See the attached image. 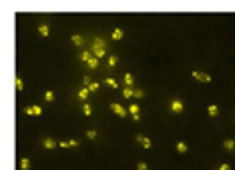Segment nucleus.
Returning <instances> with one entry per match:
<instances>
[{
    "label": "nucleus",
    "mask_w": 235,
    "mask_h": 170,
    "mask_svg": "<svg viewBox=\"0 0 235 170\" xmlns=\"http://www.w3.org/2000/svg\"><path fill=\"white\" fill-rule=\"evenodd\" d=\"M171 110H173L175 114H179V112H183V102L179 100V98H175V100H171Z\"/></svg>",
    "instance_id": "3"
},
{
    "label": "nucleus",
    "mask_w": 235,
    "mask_h": 170,
    "mask_svg": "<svg viewBox=\"0 0 235 170\" xmlns=\"http://www.w3.org/2000/svg\"><path fill=\"white\" fill-rule=\"evenodd\" d=\"M87 138L95 140V138H97V130H87Z\"/></svg>",
    "instance_id": "31"
},
{
    "label": "nucleus",
    "mask_w": 235,
    "mask_h": 170,
    "mask_svg": "<svg viewBox=\"0 0 235 170\" xmlns=\"http://www.w3.org/2000/svg\"><path fill=\"white\" fill-rule=\"evenodd\" d=\"M38 34H40V36H48V34H50V28L46 26V24H40V26H38Z\"/></svg>",
    "instance_id": "14"
},
{
    "label": "nucleus",
    "mask_w": 235,
    "mask_h": 170,
    "mask_svg": "<svg viewBox=\"0 0 235 170\" xmlns=\"http://www.w3.org/2000/svg\"><path fill=\"white\" fill-rule=\"evenodd\" d=\"M137 170H149V166L145 162H139V164H137Z\"/></svg>",
    "instance_id": "32"
},
{
    "label": "nucleus",
    "mask_w": 235,
    "mask_h": 170,
    "mask_svg": "<svg viewBox=\"0 0 235 170\" xmlns=\"http://www.w3.org/2000/svg\"><path fill=\"white\" fill-rule=\"evenodd\" d=\"M93 46H97V48H105V40H102L101 36H95V40H93Z\"/></svg>",
    "instance_id": "16"
},
{
    "label": "nucleus",
    "mask_w": 235,
    "mask_h": 170,
    "mask_svg": "<svg viewBox=\"0 0 235 170\" xmlns=\"http://www.w3.org/2000/svg\"><path fill=\"white\" fill-rule=\"evenodd\" d=\"M44 100L46 102H54V92L52 90H46L44 92Z\"/></svg>",
    "instance_id": "25"
},
{
    "label": "nucleus",
    "mask_w": 235,
    "mask_h": 170,
    "mask_svg": "<svg viewBox=\"0 0 235 170\" xmlns=\"http://www.w3.org/2000/svg\"><path fill=\"white\" fill-rule=\"evenodd\" d=\"M24 112H26L28 116H40V114H42V108H40V106H28Z\"/></svg>",
    "instance_id": "5"
},
{
    "label": "nucleus",
    "mask_w": 235,
    "mask_h": 170,
    "mask_svg": "<svg viewBox=\"0 0 235 170\" xmlns=\"http://www.w3.org/2000/svg\"><path fill=\"white\" fill-rule=\"evenodd\" d=\"M123 82H125V86H127V88H133V84H135L133 74H131V72H125V76H123Z\"/></svg>",
    "instance_id": "7"
},
{
    "label": "nucleus",
    "mask_w": 235,
    "mask_h": 170,
    "mask_svg": "<svg viewBox=\"0 0 235 170\" xmlns=\"http://www.w3.org/2000/svg\"><path fill=\"white\" fill-rule=\"evenodd\" d=\"M106 62H109V68H115V66H117V62H119V58L115 56V54H111V56H109V60H106Z\"/></svg>",
    "instance_id": "23"
},
{
    "label": "nucleus",
    "mask_w": 235,
    "mask_h": 170,
    "mask_svg": "<svg viewBox=\"0 0 235 170\" xmlns=\"http://www.w3.org/2000/svg\"><path fill=\"white\" fill-rule=\"evenodd\" d=\"M70 40L75 42L76 46H80V44H83V36H79V34H72V36H70Z\"/></svg>",
    "instance_id": "26"
},
{
    "label": "nucleus",
    "mask_w": 235,
    "mask_h": 170,
    "mask_svg": "<svg viewBox=\"0 0 235 170\" xmlns=\"http://www.w3.org/2000/svg\"><path fill=\"white\" fill-rule=\"evenodd\" d=\"M16 90H18V92H22L24 90V82H22V78H20V76H16Z\"/></svg>",
    "instance_id": "24"
},
{
    "label": "nucleus",
    "mask_w": 235,
    "mask_h": 170,
    "mask_svg": "<svg viewBox=\"0 0 235 170\" xmlns=\"http://www.w3.org/2000/svg\"><path fill=\"white\" fill-rule=\"evenodd\" d=\"M105 84H106V86H111V88H117V86H119L115 78H105Z\"/></svg>",
    "instance_id": "27"
},
{
    "label": "nucleus",
    "mask_w": 235,
    "mask_h": 170,
    "mask_svg": "<svg viewBox=\"0 0 235 170\" xmlns=\"http://www.w3.org/2000/svg\"><path fill=\"white\" fill-rule=\"evenodd\" d=\"M223 148H225V150H229V152H231L233 148H235V140H231V138H229V140H225V142H223Z\"/></svg>",
    "instance_id": "17"
},
{
    "label": "nucleus",
    "mask_w": 235,
    "mask_h": 170,
    "mask_svg": "<svg viewBox=\"0 0 235 170\" xmlns=\"http://www.w3.org/2000/svg\"><path fill=\"white\" fill-rule=\"evenodd\" d=\"M79 58H80V60H83V62H88V60H91V58H93V52H91V50H83Z\"/></svg>",
    "instance_id": "11"
},
{
    "label": "nucleus",
    "mask_w": 235,
    "mask_h": 170,
    "mask_svg": "<svg viewBox=\"0 0 235 170\" xmlns=\"http://www.w3.org/2000/svg\"><path fill=\"white\" fill-rule=\"evenodd\" d=\"M20 170H30V160L28 158H20Z\"/></svg>",
    "instance_id": "18"
},
{
    "label": "nucleus",
    "mask_w": 235,
    "mask_h": 170,
    "mask_svg": "<svg viewBox=\"0 0 235 170\" xmlns=\"http://www.w3.org/2000/svg\"><path fill=\"white\" fill-rule=\"evenodd\" d=\"M191 76H193L195 80H199V82H211V76H209V74H205V72H199V70H195Z\"/></svg>",
    "instance_id": "2"
},
{
    "label": "nucleus",
    "mask_w": 235,
    "mask_h": 170,
    "mask_svg": "<svg viewBox=\"0 0 235 170\" xmlns=\"http://www.w3.org/2000/svg\"><path fill=\"white\" fill-rule=\"evenodd\" d=\"M91 52H93V56H97V58H102L106 54V50L105 48H97V46H93L91 48Z\"/></svg>",
    "instance_id": "10"
},
{
    "label": "nucleus",
    "mask_w": 235,
    "mask_h": 170,
    "mask_svg": "<svg viewBox=\"0 0 235 170\" xmlns=\"http://www.w3.org/2000/svg\"><path fill=\"white\" fill-rule=\"evenodd\" d=\"M99 86H101L99 82H93L91 86H88V92H97V90H99Z\"/></svg>",
    "instance_id": "29"
},
{
    "label": "nucleus",
    "mask_w": 235,
    "mask_h": 170,
    "mask_svg": "<svg viewBox=\"0 0 235 170\" xmlns=\"http://www.w3.org/2000/svg\"><path fill=\"white\" fill-rule=\"evenodd\" d=\"M217 170H231V166H229V164H221V166L217 168Z\"/></svg>",
    "instance_id": "33"
},
{
    "label": "nucleus",
    "mask_w": 235,
    "mask_h": 170,
    "mask_svg": "<svg viewBox=\"0 0 235 170\" xmlns=\"http://www.w3.org/2000/svg\"><path fill=\"white\" fill-rule=\"evenodd\" d=\"M42 146H44L46 150H52V148L58 146V142H54L52 138H44V140H42Z\"/></svg>",
    "instance_id": "8"
},
{
    "label": "nucleus",
    "mask_w": 235,
    "mask_h": 170,
    "mask_svg": "<svg viewBox=\"0 0 235 170\" xmlns=\"http://www.w3.org/2000/svg\"><path fill=\"white\" fill-rule=\"evenodd\" d=\"M83 84H84V88H88V86H91V84H93L91 76H84V78H83Z\"/></svg>",
    "instance_id": "28"
},
{
    "label": "nucleus",
    "mask_w": 235,
    "mask_h": 170,
    "mask_svg": "<svg viewBox=\"0 0 235 170\" xmlns=\"http://www.w3.org/2000/svg\"><path fill=\"white\" fill-rule=\"evenodd\" d=\"M123 96H125V98H133V96H135V88H127V86H125Z\"/></svg>",
    "instance_id": "19"
},
{
    "label": "nucleus",
    "mask_w": 235,
    "mask_h": 170,
    "mask_svg": "<svg viewBox=\"0 0 235 170\" xmlns=\"http://www.w3.org/2000/svg\"><path fill=\"white\" fill-rule=\"evenodd\" d=\"M61 148H76L79 146V140H66V142H58Z\"/></svg>",
    "instance_id": "9"
},
{
    "label": "nucleus",
    "mask_w": 235,
    "mask_h": 170,
    "mask_svg": "<svg viewBox=\"0 0 235 170\" xmlns=\"http://www.w3.org/2000/svg\"><path fill=\"white\" fill-rule=\"evenodd\" d=\"M145 96V90H141V88H135V98H143Z\"/></svg>",
    "instance_id": "30"
},
{
    "label": "nucleus",
    "mask_w": 235,
    "mask_h": 170,
    "mask_svg": "<svg viewBox=\"0 0 235 170\" xmlns=\"http://www.w3.org/2000/svg\"><path fill=\"white\" fill-rule=\"evenodd\" d=\"M129 112L133 114V118H135L137 122L141 120V114H139V112H141V108H139V104H131V106H129Z\"/></svg>",
    "instance_id": "6"
},
{
    "label": "nucleus",
    "mask_w": 235,
    "mask_h": 170,
    "mask_svg": "<svg viewBox=\"0 0 235 170\" xmlns=\"http://www.w3.org/2000/svg\"><path fill=\"white\" fill-rule=\"evenodd\" d=\"M111 110H113L117 116H121V118H125V116H127V110L123 108L121 104H117V102H111Z\"/></svg>",
    "instance_id": "1"
},
{
    "label": "nucleus",
    "mask_w": 235,
    "mask_h": 170,
    "mask_svg": "<svg viewBox=\"0 0 235 170\" xmlns=\"http://www.w3.org/2000/svg\"><path fill=\"white\" fill-rule=\"evenodd\" d=\"M207 114H209V116H217V114H219V108H217L215 104H211V106L207 108Z\"/></svg>",
    "instance_id": "20"
},
{
    "label": "nucleus",
    "mask_w": 235,
    "mask_h": 170,
    "mask_svg": "<svg viewBox=\"0 0 235 170\" xmlns=\"http://www.w3.org/2000/svg\"><path fill=\"white\" fill-rule=\"evenodd\" d=\"M83 114H84V116H91V114H93V108H91L88 102H84V104H83Z\"/></svg>",
    "instance_id": "21"
},
{
    "label": "nucleus",
    "mask_w": 235,
    "mask_h": 170,
    "mask_svg": "<svg viewBox=\"0 0 235 170\" xmlns=\"http://www.w3.org/2000/svg\"><path fill=\"white\" fill-rule=\"evenodd\" d=\"M175 148H177L179 154H185V152H187V144L185 142H177V144H175Z\"/></svg>",
    "instance_id": "15"
},
{
    "label": "nucleus",
    "mask_w": 235,
    "mask_h": 170,
    "mask_svg": "<svg viewBox=\"0 0 235 170\" xmlns=\"http://www.w3.org/2000/svg\"><path fill=\"white\" fill-rule=\"evenodd\" d=\"M137 142H139L143 148H151V146H153V144H151V140H149L147 136H143V134H137Z\"/></svg>",
    "instance_id": "4"
},
{
    "label": "nucleus",
    "mask_w": 235,
    "mask_h": 170,
    "mask_svg": "<svg viewBox=\"0 0 235 170\" xmlns=\"http://www.w3.org/2000/svg\"><path fill=\"white\" fill-rule=\"evenodd\" d=\"M123 34H125V32H123L121 28H115L113 34H111V38H113V40H121V38H123Z\"/></svg>",
    "instance_id": "13"
},
{
    "label": "nucleus",
    "mask_w": 235,
    "mask_h": 170,
    "mask_svg": "<svg viewBox=\"0 0 235 170\" xmlns=\"http://www.w3.org/2000/svg\"><path fill=\"white\" fill-rule=\"evenodd\" d=\"M87 64H88V68H91V70H95V68H97V66H99V58H97V56H93V58H91V60H88V62H87Z\"/></svg>",
    "instance_id": "22"
},
{
    "label": "nucleus",
    "mask_w": 235,
    "mask_h": 170,
    "mask_svg": "<svg viewBox=\"0 0 235 170\" xmlns=\"http://www.w3.org/2000/svg\"><path fill=\"white\" fill-rule=\"evenodd\" d=\"M88 94H91V92H88V88H80V90H79V100L87 102V98H88Z\"/></svg>",
    "instance_id": "12"
}]
</instances>
